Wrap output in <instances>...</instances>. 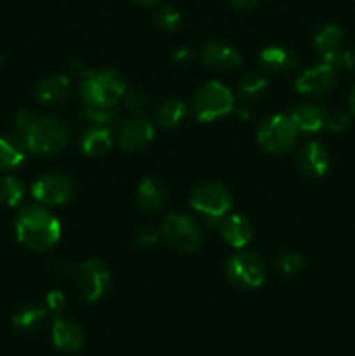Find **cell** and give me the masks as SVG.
Masks as SVG:
<instances>
[{"label": "cell", "instance_id": "cell-1", "mask_svg": "<svg viewBox=\"0 0 355 356\" xmlns=\"http://www.w3.org/2000/svg\"><path fill=\"white\" fill-rule=\"evenodd\" d=\"M14 229L21 245L35 252L49 250L61 236V225L44 205H26L21 209L14 222Z\"/></svg>", "mask_w": 355, "mask_h": 356}, {"label": "cell", "instance_id": "cell-2", "mask_svg": "<svg viewBox=\"0 0 355 356\" xmlns=\"http://www.w3.org/2000/svg\"><path fill=\"white\" fill-rule=\"evenodd\" d=\"M80 94L87 106L111 108L125 96L124 76L110 68L89 70L80 80Z\"/></svg>", "mask_w": 355, "mask_h": 356}, {"label": "cell", "instance_id": "cell-3", "mask_svg": "<svg viewBox=\"0 0 355 356\" xmlns=\"http://www.w3.org/2000/svg\"><path fill=\"white\" fill-rule=\"evenodd\" d=\"M28 152L38 156L58 155L68 143V127L61 118L37 117L23 136Z\"/></svg>", "mask_w": 355, "mask_h": 356}, {"label": "cell", "instance_id": "cell-4", "mask_svg": "<svg viewBox=\"0 0 355 356\" xmlns=\"http://www.w3.org/2000/svg\"><path fill=\"white\" fill-rule=\"evenodd\" d=\"M232 90L219 82H205L195 90L194 101H191V110H194L197 120L207 122L221 118L233 110Z\"/></svg>", "mask_w": 355, "mask_h": 356}, {"label": "cell", "instance_id": "cell-5", "mask_svg": "<svg viewBox=\"0 0 355 356\" xmlns=\"http://www.w3.org/2000/svg\"><path fill=\"white\" fill-rule=\"evenodd\" d=\"M258 143L268 153L282 155L292 149L298 143L299 129L289 115H271L258 129Z\"/></svg>", "mask_w": 355, "mask_h": 356}, {"label": "cell", "instance_id": "cell-6", "mask_svg": "<svg viewBox=\"0 0 355 356\" xmlns=\"http://www.w3.org/2000/svg\"><path fill=\"white\" fill-rule=\"evenodd\" d=\"M190 205L211 226L221 221L232 209V195L218 183H204L195 188L190 197Z\"/></svg>", "mask_w": 355, "mask_h": 356}, {"label": "cell", "instance_id": "cell-7", "mask_svg": "<svg viewBox=\"0 0 355 356\" xmlns=\"http://www.w3.org/2000/svg\"><path fill=\"white\" fill-rule=\"evenodd\" d=\"M226 278L237 289H258L265 282V263L254 252H237L226 261Z\"/></svg>", "mask_w": 355, "mask_h": 356}, {"label": "cell", "instance_id": "cell-8", "mask_svg": "<svg viewBox=\"0 0 355 356\" xmlns=\"http://www.w3.org/2000/svg\"><path fill=\"white\" fill-rule=\"evenodd\" d=\"M162 233L169 245L181 252H195L202 247V229L190 216L174 212L166 218Z\"/></svg>", "mask_w": 355, "mask_h": 356}, {"label": "cell", "instance_id": "cell-9", "mask_svg": "<svg viewBox=\"0 0 355 356\" xmlns=\"http://www.w3.org/2000/svg\"><path fill=\"white\" fill-rule=\"evenodd\" d=\"M79 294L87 302H96L104 296L110 285V271L100 259H89L80 264L75 275Z\"/></svg>", "mask_w": 355, "mask_h": 356}, {"label": "cell", "instance_id": "cell-10", "mask_svg": "<svg viewBox=\"0 0 355 356\" xmlns=\"http://www.w3.org/2000/svg\"><path fill=\"white\" fill-rule=\"evenodd\" d=\"M31 195L42 205H63L73 198L75 184L65 174H45L33 183Z\"/></svg>", "mask_w": 355, "mask_h": 356}, {"label": "cell", "instance_id": "cell-11", "mask_svg": "<svg viewBox=\"0 0 355 356\" xmlns=\"http://www.w3.org/2000/svg\"><path fill=\"white\" fill-rule=\"evenodd\" d=\"M155 129L152 122L143 117H132L122 122L117 132V143L125 152H139L152 143Z\"/></svg>", "mask_w": 355, "mask_h": 356}, {"label": "cell", "instance_id": "cell-12", "mask_svg": "<svg viewBox=\"0 0 355 356\" xmlns=\"http://www.w3.org/2000/svg\"><path fill=\"white\" fill-rule=\"evenodd\" d=\"M334 76H336V72L326 63H320V65L312 66L306 72H303L296 80L294 87L301 94L324 96L334 87Z\"/></svg>", "mask_w": 355, "mask_h": 356}, {"label": "cell", "instance_id": "cell-13", "mask_svg": "<svg viewBox=\"0 0 355 356\" xmlns=\"http://www.w3.org/2000/svg\"><path fill=\"white\" fill-rule=\"evenodd\" d=\"M200 59L205 66L212 70H221V72H230L242 65L239 51L219 40L207 42L200 49Z\"/></svg>", "mask_w": 355, "mask_h": 356}, {"label": "cell", "instance_id": "cell-14", "mask_svg": "<svg viewBox=\"0 0 355 356\" xmlns=\"http://www.w3.org/2000/svg\"><path fill=\"white\" fill-rule=\"evenodd\" d=\"M331 156L322 143L312 141L298 153V165L308 177H322L329 170Z\"/></svg>", "mask_w": 355, "mask_h": 356}, {"label": "cell", "instance_id": "cell-15", "mask_svg": "<svg viewBox=\"0 0 355 356\" xmlns=\"http://www.w3.org/2000/svg\"><path fill=\"white\" fill-rule=\"evenodd\" d=\"M52 341L63 351H77L84 344V330L79 323L65 316H56L52 323Z\"/></svg>", "mask_w": 355, "mask_h": 356}, {"label": "cell", "instance_id": "cell-16", "mask_svg": "<svg viewBox=\"0 0 355 356\" xmlns=\"http://www.w3.org/2000/svg\"><path fill=\"white\" fill-rule=\"evenodd\" d=\"M219 229H221L223 240L235 249L249 245L253 240V226L240 214H226L221 219Z\"/></svg>", "mask_w": 355, "mask_h": 356}, {"label": "cell", "instance_id": "cell-17", "mask_svg": "<svg viewBox=\"0 0 355 356\" xmlns=\"http://www.w3.org/2000/svg\"><path fill=\"white\" fill-rule=\"evenodd\" d=\"M136 195H138L139 207L148 214H157V212L162 211L167 200L166 186L157 177H145L138 184Z\"/></svg>", "mask_w": 355, "mask_h": 356}, {"label": "cell", "instance_id": "cell-18", "mask_svg": "<svg viewBox=\"0 0 355 356\" xmlns=\"http://www.w3.org/2000/svg\"><path fill=\"white\" fill-rule=\"evenodd\" d=\"M291 120L294 122L296 127L299 129V132H306V134H312V132L320 131V129L326 125V117L327 111L322 106H317V104H296L294 108L289 113Z\"/></svg>", "mask_w": 355, "mask_h": 356}, {"label": "cell", "instance_id": "cell-19", "mask_svg": "<svg viewBox=\"0 0 355 356\" xmlns=\"http://www.w3.org/2000/svg\"><path fill=\"white\" fill-rule=\"evenodd\" d=\"M35 94H37V99L45 104L63 103V101L68 99L70 94H72V82H70L68 76L65 75L47 76V79H44L42 82H38Z\"/></svg>", "mask_w": 355, "mask_h": 356}, {"label": "cell", "instance_id": "cell-20", "mask_svg": "<svg viewBox=\"0 0 355 356\" xmlns=\"http://www.w3.org/2000/svg\"><path fill=\"white\" fill-rule=\"evenodd\" d=\"M26 145L19 134L0 136V169H16L26 159Z\"/></svg>", "mask_w": 355, "mask_h": 356}, {"label": "cell", "instance_id": "cell-21", "mask_svg": "<svg viewBox=\"0 0 355 356\" xmlns=\"http://www.w3.org/2000/svg\"><path fill=\"white\" fill-rule=\"evenodd\" d=\"M113 146V134L110 132L108 127H90L86 131V134L80 139V149L86 153L87 156H103Z\"/></svg>", "mask_w": 355, "mask_h": 356}, {"label": "cell", "instance_id": "cell-22", "mask_svg": "<svg viewBox=\"0 0 355 356\" xmlns=\"http://www.w3.org/2000/svg\"><path fill=\"white\" fill-rule=\"evenodd\" d=\"M261 65L271 73H287L298 66V59L287 49L281 45H270L261 51Z\"/></svg>", "mask_w": 355, "mask_h": 356}, {"label": "cell", "instance_id": "cell-23", "mask_svg": "<svg viewBox=\"0 0 355 356\" xmlns=\"http://www.w3.org/2000/svg\"><path fill=\"white\" fill-rule=\"evenodd\" d=\"M188 108L180 99H166L157 106L155 122L166 129H174L187 118Z\"/></svg>", "mask_w": 355, "mask_h": 356}, {"label": "cell", "instance_id": "cell-24", "mask_svg": "<svg viewBox=\"0 0 355 356\" xmlns=\"http://www.w3.org/2000/svg\"><path fill=\"white\" fill-rule=\"evenodd\" d=\"M45 316H47V312H45L44 308H38V306H26V308H21L19 312L14 313L13 327L17 332L33 334L37 332L42 327V323L45 322Z\"/></svg>", "mask_w": 355, "mask_h": 356}, {"label": "cell", "instance_id": "cell-25", "mask_svg": "<svg viewBox=\"0 0 355 356\" xmlns=\"http://www.w3.org/2000/svg\"><path fill=\"white\" fill-rule=\"evenodd\" d=\"M341 40H343V31L336 24H327L315 35V47L320 54L326 56L340 51Z\"/></svg>", "mask_w": 355, "mask_h": 356}, {"label": "cell", "instance_id": "cell-26", "mask_svg": "<svg viewBox=\"0 0 355 356\" xmlns=\"http://www.w3.org/2000/svg\"><path fill=\"white\" fill-rule=\"evenodd\" d=\"M24 197V184L17 177L6 176L0 179V202L9 207H16Z\"/></svg>", "mask_w": 355, "mask_h": 356}, {"label": "cell", "instance_id": "cell-27", "mask_svg": "<svg viewBox=\"0 0 355 356\" xmlns=\"http://www.w3.org/2000/svg\"><path fill=\"white\" fill-rule=\"evenodd\" d=\"M268 80L261 76L260 73H247L242 80H240L239 90L244 97L247 99H254V97L261 96L267 90Z\"/></svg>", "mask_w": 355, "mask_h": 356}, {"label": "cell", "instance_id": "cell-28", "mask_svg": "<svg viewBox=\"0 0 355 356\" xmlns=\"http://www.w3.org/2000/svg\"><path fill=\"white\" fill-rule=\"evenodd\" d=\"M84 117L87 118L93 124L101 125V127H108V125L113 124L117 120L118 113L115 110V106L111 108H101V106H87L84 108Z\"/></svg>", "mask_w": 355, "mask_h": 356}, {"label": "cell", "instance_id": "cell-29", "mask_svg": "<svg viewBox=\"0 0 355 356\" xmlns=\"http://www.w3.org/2000/svg\"><path fill=\"white\" fill-rule=\"evenodd\" d=\"M155 21L162 30L174 31L180 28L181 24V14L180 10L174 9L173 6H162L155 14Z\"/></svg>", "mask_w": 355, "mask_h": 356}, {"label": "cell", "instance_id": "cell-30", "mask_svg": "<svg viewBox=\"0 0 355 356\" xmlns=\"http://www.w3.org/2000/svg\"><path fill=\"white\" fill-rule=\"evenodd\" d=\"M277 268L284 277H292L303 268V257L296 252H284L277 259Z\"/></svg>", "mask_w": 355, "mask_h": 356}, {"label": "cell", "instance_id": "cell-31", "mask_svg": "<svg viewBox=\"0 0 355 356\" xmlns=\"http://www.w3.org/2000/svg\"><path fill=\"white\" fill-rule=\"evenodd\" d=\"M350 118L352 115L348 113V111L347 113H345V111H331L326 117V125L331 131L343 132L345 129L348 127V124H350Z\"/></svg>", "mask_w": 355, "mask_h": 356}, {"label": "cell", "instance_id": "cell-32", "mask_svg": "<svg viewBox=\"0 0 355 356\" xmlns=\"http://www.w3.org/2000/svg\"><path fill=\"white\" fill-rule=\"evenodd\" d=\"M124 103L129 111H132V113H141V111L146 108L148 99H146V96L141 92V90H134V92H125Z\"/></svg>", "mask_w": 355, "mask_h": 356}, {"label": "cell", "instance_id": "cell-33", "mask_svg": "<svg viewBox=\"0 0 355 356\" xmlns=\"http://www.w3.org/2000/svg\"><path fill=\"white\" fill-rule=\"evenodd\" d=\"M45 302H47L49 312L54 313L56 316H61L63 312L66 309V298L61 291L49 292L47 298H45Z\"/></svg>", "mask_w": 355, "mask_h": 356}, {"label": "cell", "instance_id": "cell-34", "mask_svg": "<svg viewBox=\"0 0 355 356\" xmlns=\"http://www.w3.org/2000/svg\"><path fill=\"white\" fill-rule=\"evenodd\" d=\"M134 242L139 249H152V247H155L159 243V233L152 228H145L141 232H138Z\"/></svg>", "mask_w": 355, "mask_h": 356}, {"label": "cell", "instance_id": "cell-35", "mask_svg": "<svg viewBox=\"0 0 355 356\" xmlns=\"http://www.w3.org/2000/svg\"><path fill=\"white\" fill-rule=\"evenodd\" d=\"M38 115L31 113V111H26V110H21L19 113L16 115V118H14V124H16V129H17V134L23 138L24 134H26L28 129L33 125V122L37 120Z\"/></svg>", "mask_w": 355, "mask_h": 356}, {"label": "cell", "instance_id": "cell-36", "mask_svg": "<svg viewBox=\"0 0 355 356\" xmlns=\"http://www.w3.org/2000/svg\"><path fill=\"white\" fill-rule=\"evenodd\" d=\"M226 2H228L232 7H235V9L247 10V9H253V7H256L260 0H226Z\"/></svg>", "mask_w": 355, "mask_h": 356}, {"label": "cell", "instance_id": "cell-37", "mask_svg": "<svg viewBox=\"0 0 355 356\" xmlns=\"http://www.w3.org/2000/svg\"><path fill=\"white\" fill-rule=\"evenodd\" d=\"M343 68H347L348 72L355 75V51L343 52Z\"/></svg>", "mask_w": 355, "mask_h": 356}, {"label": "cell", "instance_id": "cell-38", "mask_svg": "<svg viewBox=\"0 0 355 356\" xmlns=\"http://www.w3.org/2000/svg\"><path fill=\"white\" fill-rule=\"evenodd\" d=\"M191 51H188V49H178L176 52H174V61L176 63H184L188 61V59H191Z\"/></svg>", "mask_w": 355, "mask_h": 356}, {"label": "cell", "instance_id": "cell-39", "mask_svg": "<svg viewBox=\"0 0 355 356\" xmlns=\"http://www.w3.org/2000/svg\"><path fill=\"white\" fill-rule=\"evenodd\" d=\"M348 113H350L352 117H355V86L354 89H352L350 96H348Z\"/></svg>", "mask_w": 355, "mask_h": 356}, {"label": "cell", "instance_id": "cell-40", "mask_svg": "<svg viewBox=\"0 0 355 356\" xmlns=\"http://www.w3.org/2000/svg\"><path fill=\"white\" fill-rule=\"evenodd\" d=\"M136 2H139L141 6H153V3H157L159 0H136Z\"/></svg>", "mask_w": 355, "mask_h": 356}, {"label": "cell", "instance_id": "cell-41", "mask_svg": "<svg viewBox=\"0 0 355 356\" xmlns=\"http://www.w3.org/2000/svg\"><path fill=\"white\" fill-rule=\"evenodd\" d=\"M2 66H3V56L0 54V68H2Z\"/></svg>", "mask_w": 355, "mask_h": 356}]
</instances>
